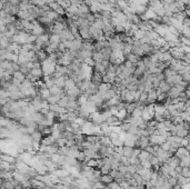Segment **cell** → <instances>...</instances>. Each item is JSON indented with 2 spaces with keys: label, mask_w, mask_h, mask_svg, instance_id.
<instances>
[{
  "label": "cell",
  "mask_w": 190,
  "mask_h": 189,
  "mask_svg": "<svg viewBox=\"0 0 190 189\" xmlns=\"http://www.w3.org/2000/svg\"><path fill=\"white\" fill-rule=\"evenodd\" d=\"M127 115H128V113H127L126 109H121V110H119L118 113H117V118L123 122V120H125V118L127 117Z\"/></svg>",
  "instance_id": "obj_16"
},
{
  "label": "cell",
  "mask_w": 190,
  "mask_h": 189,
  "mask_svg": "<svg viewBox=\"0 0 190 189\" xmlns=\"http://www.w3.org/2000/svg\"><path fill=\"white\" fill-rule=\"evenodd\" d=\"M171 189H172V188H171Z\"/></svg>",
  "instance_id": "obj_28"
},
{
  "label": "cell",
  "mask_w": 190,
  "mask_h": 189,
  "mask_svg": "<svg viewBox=\"0 0 190 189\" xmlns=\"http://www.w3.org/2000/svg\"><path fill=\"white\" fill-rule=\"evenodd\" d=\"M190 183V178L184 177V176H181V175L178 176V185H180L181 187L184 186V185H187V183Z\"/></svg>",
  "instance_id": "obj_13"
},
{
  "label": "cell",
  "mask_w": 190,
  "mask_h": 189,
  "mask_svg": "<svg viewBox=\"0 0 190 189\" xmlns=\"http://www.w3.org/2000/svg\"><path fill=\"white\" fill-rule=\"evenodd\" d=\"M158 99V92H157V89H151L149 92H148V100H147V104L150 105V104H153L156 102Z\"/></svg>",
  "instance_id": "obj_6"
},
{
  "label": "cell",
  "mask_w": 190,
  "mask_h": 189,
  "mask_svg": "<svg viewBox=\"0 0 190 189\" xmlns=\"http://www.w3.org/2000/svg\"><path fill=\"white\" fill-rule=\"evenodd\" d=\"M170 89H171V86L165 80V81L160 82L159 87L157 88V92H158V94H167V92H168Z\"/></svg>",
  "instance_id": "obj_5"
},
{
  "label": "cell",
  "mask_w": 190,
  "mask_h": 189,
  "mask_svg": "<svg viewBox=\"0 0 190 189\" xmlns=\"http://www.w3.org/2000/svg\"><path fill=\"white\" fill-rule=\"evenodd\" d=\"M126 60L130 61V63H133V65H137V63H138L139 60H141V57L137 56V55H133V54H129V55L126 57Z\"/></svg>",
  "instance_id": "obj_11"
},
{
  "label": "cell",
  "mask_w": 190,
  "mask_h": 189,
  "mask_svg": "<svg viewBox=\"0 0 190 189\" xmlns=\"http://www.w3.org/2000/svg\"><path fill=\"white\" fill-rule=\"evenodd\" d=\"M66 157L67 156H63V155H60V154H55V155H51V160L57 164L58 166H62L66 161Z\"/></svg>",
  "instance_id": "obj_4"
},
{
  "label": "cell",
  "mask_w": 190,
  "mask_h": 189,
  "mask_svg": "<svg viewBox=\"0 0 190 189\" xmlns=\"http://www.w3.org/2000/svg\"><path fill=\"white\" fill-rule=\"evenodd\" d=\"M142 60H144V63H145V66H146L148 69H149V68H151L152 66L155 65V63H153V60H152L151 56H145Z\"/></svg>",
  "instance_id": "obj_12"
},
{
  "label": "cell",
  "mask_w": 190,
  "mask_h": 189,
  "mask_svg": "<svg viewBox=\"0 0 190 189\" xmlns=\"http://www.w3.org/2000/svg\"><path fill=\"white\" fill-rule=\"evenodd\" d=\"M150 155H151V154L148 152L146 149H141V152H140V155L138 158L140 159V161H145V160H148V158H149Z\"/></svg>",
  "instance_id": "obj_14"
},
{
  "label": "cell",
  "mask_w": 190,
  "mask_h": 189,
  "mask_svg": "<svg viewBox=\"0 0 190 189\" xmlns=\"http://www.w3.org/2000/svg\"><path fill=\"white\" fill-rule=\"evenodd\" d=\"M98 159H90L89 161H87V166L89 167H92V168H95V167H98Z\"/></svg>",
  "instance_id": "obj_23"
},
{
  "label": "cell",
  "mask_w": 190,
  "mask_h": 189,
  "mask_svg": "<svg viewBox=\"0 0 190 189\" xmlns=\"http://www.w3.org/2000/svg\"><path fill=\"white\" fill-rule=\"evenodd\" d=\"M186 88L184 87H181V86H176V87H171V89L167 92V96H168V98H169V100H176L179 98V96L180 94L184 91Z\"/></svg>",
  "instance_id": "obj_1"
},
{
  "label": "cell",
  "mask_w": 190,
  "mask_h": 189,
  "mask_svg": "<svg viewBox=\"0 0 190 189\" xmlns=\"http://www.w3.org/2000/svg\"><path fill=\"white\" fill-rule=\"evenodd\" d=\"M149 141H150V145H157L161 146L164 142L167 141V138L161 136V135H151L149 137Z\"/></svg>",
  "instance_id": "obj_2"
},
{
  "label": "cell",
  "mask_w": 190,
  "mask_h": 189,
  "mask_svg": "<svg viewBox=\"0 0 190 189\" xmlns=\"http://www.w3.org/2000/svg\"><path fill=\"white\" fill-rule=\"evenodd\" d=\"M166 164H168L170 167H172L173 169L176 168V167H178V166H180V159L176 156V155H173L171 158H169V160L166 163Z\"/></svg>",
  "instance_id": "obj_7"
},
{
  "label": "cell",
  "mask_w": 190,
  "mask_h": 189,
  "mask_svg": "<svg viewBox=\"0 0 190 189\" xmlns=\"http://www.w3.org/2000/svg\"><path fill=\"white\" fill-rule=\"evenodd\" d=\"M60 38H61V41H62V42H63V41H72V40H75V39H76L75 36L72 35L71 30H70L68 27L63 29L62 33L60 35Z\"/></svg>",
  "instance_id": "obj_3"
},
{
  "label": "cell",
  "mask_w": 190,
  "mask_h": 189,
  "mask_svg": "<svg viewBox=\"0 0 190 189\" xmlns=\"http://www.w3.org/2000/svg\"><path fill=\"white\" fill-rule=\"evenodd\" d=\"M188 136H189V137H190V129H189V133H188Z\"/></svg>",
  "instance_id": "obj_26"
},
{
  "label": "cell",
  "mask_w": 190,
  "mask_h": 189,
  "mask_svg": "<svg viewBox=\"0 0 190 189\" xmlns=\"http://www.w3.org/2000/svg\"><path fill=\"white\" fill-rule=\"evenodd\" d=\"M148 160L151 163L152 166H155V165H160V161H159V158L156 156V155H150L149 158H148Z\"/></svg>",
  "instance_id": "obj_19"
},
{
  "label": "cell",
  "mask_w": 190,
  "mask_h": 189,
  "mask_svg": "<svg viewBox=\"0 0 190 189\" xmlns=\"http://www.w3.org/2000/svg\"><path fill=\"white\" fill-rule=\"evenodd\" d=\"M1 160H5V161H8L10 164H16L17 163V158L12 156V155H8V154H3L1 152Z\"/></svg>",
  "instance_id": "obj_9"
},
{
  "label": "cell",
  "mask_w": 190,
  "mask_h": 189,
  "mask_svg": "<svg viewBox=\"0 0 190 189\" xmlns=\"http://www.w3.org/2000/svg\"><path fill=\"white\" fill-rule=\"evenodd\" d=\"M186 148H187V149H188V151H189V154H190V144L188 146H187V147H186Z\"/></svg>",
  "instance_id": "obj_25"
},
{
  "label": "cell",
  "mask_w": 190,
  "mask_h": 189,
  "mask_svg": "<svg viewBox=\"0 0 190 189\" xmlns=\"http://www.w3.org/2000/svg\"><path fill=\"white\" fill-rule=\"evenodd\" d=\"M60 6L62 7L63 9L67 11V10L69 9L70 7L72 6V3H71V1H70V0H63V1H61V2H60Z\"/></svg>",
  "instance_id": "obj_20"
},
{
  "label": "cell",
  "mask_w": 190,
  "mask_h": 189,
  "mask_svg": "<svg viewBox=\"0 0 190 189\" xmlns=\"http://www.w3.org/2000/svg\"><path fill=\"white\" fill-rule=\"evenodd\" d=\"M132 151H133V148L123 146V156H125V157L130 158L131 156H132Z\"/></svg>",
  "instance_id": "obj_17"
},
{
  "label": "cell",
  "mask_w": 190,
  "mask_h": 189,
  "mask_svg": "<svg viewBox=\"0 0 190 189\" xmlns=\"http://www.w3.org/2000/svg\"><path fill=\"white\" fill-rule=\"evenodd\" d=\"M188 133H189V130H188V129H181V130H179V131L177 132L176 136H179V137H181V138H184V137H188Z\"/></svg>",
  "instance_id": "obj_22"
},
{
  "label": "cell",
  "mask_w": 190,
  "mask_h": 189,
  "mask_svg": "<svg viewBox=\"0 0 190 189\" xmlns=\"http://www.w3.org/2000/svg\"><path fill=\"white\" fill-rule=\"evenodd\" d=\"M180 175L184 177H187V178H190V167H182Z\"/></svg>",
  "instance_id": "obj_21"
},
{
  "label": "cell",
  "mask_w": 190,
  "mask_h": 189,
  "mask_svg": "<svg viewBox=\"0 0 190 189\" xmlns=\"http://www.w3.org/2000/svg\"><path fill=\"white\" fill-rule=\"evenodd\" d=\"M114 180V179L111 176H110V175H102L101 178H100V181H101V183H103L105 185H108V183H112Z\"/></svg>",
  "instance_id": "obj_15"
},
{
  "label": "cell",
  "mask_w": 190,
  "mask_h": 189,
  "mask_svg": "<svg viewBox=\"0 0 190 189\" xmlns=\"http://www.w3.org/2000/svg\"><path fill=\"white\" fill-rule=\"evenodd\" d=\"M175 155L177 156L179 159H181L182 157H184V156H188V155H190L189 151H188V149L186 148V147H179L177 149V151L175 152Z\"/></svg>",
  "instance_id": "obj_8"
},
{
  "label": "cell",
  "mask_w": 190,
  "mask_h": 189,
  "mask_svg": "<svg viewBox=\"0 0 190 189\" xmlns=\"http://www.w3.org/2000/svg\"><path fill=\"white\" fill-rule=\"evenodd\" d=\"M189 129H190V121H189Z\"/></svg>",
  "instance_id": "obj_27"
},
{
  "label": "cell",
  "mask_w": 190,
  "mask_h": 189,
  "mask_svg": "<svg viewBox=\"0 0 190 189\" xmlns=\"http://www.w3.org/2000/svg\"><path fill=\"white\" fill-rule=\"evenodd\" d=\"M13 78L22 82L26 79V78H27V77H26V76L24 75L22 72H21V71H17V72H15V74H13Z\"/></svg>",
  "instance_id": "obj_18"
},
{
  "label": "cell",
  "mask_w": 190,
  "mask_h": 189,
  "mask_svg": "<svg viewBox=\"0 0 190 189\" xmlns=\"http://www.w3.org/2000/svg\"><path fill=\"white\" fill-rule=\"evenodd\" d=\"M92 59H94L95 63H102V61H103V57H102L101 51H95V50H94V52H92Z\"/></svg>",
  "instance_id": "obj_10"
},
{
  "label": "cell",
  "mask_w": 190,
  "mask_h": 189,
  "mask_svg": "<svg viewBox=\"0 0 190 189\" xmlns=\"http://www.w3.org/2000/svg\"><path fill=\"white\" fill-rule=\"evenodd\" d=\"M172 189H182V187H181L180 185H176V186H175V187H173Z\"/></svg>",
  "instance_id": "obj_24"
}]
</instances>
